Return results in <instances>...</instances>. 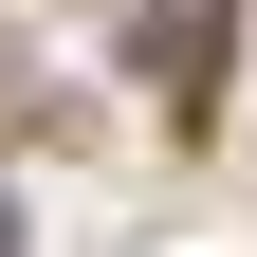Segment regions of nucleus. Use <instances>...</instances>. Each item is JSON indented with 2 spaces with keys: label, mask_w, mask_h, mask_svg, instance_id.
Wrapping results in <instances>:
<instances>
[{
  "label": "nucleus",
  "mask_w": 257,
  "mask_h": 257,
  "mask_svg": "<svg viewBox=\"0 0 257 257\" xmlns=\"http://www.w3.org/2000/svg\"><path fill=\"white\" fill-rule=\"evenodd\" d=\"M220 19H239V0H147V74H166L184 110L220 92Z\"/></svg>",
  "instance_id": "1"
},
{
  "label": "nucleus",
  "mask_w": 257,
  "mask_h": 257,
  "mask_svg": "<svg viewBox=\"0 0 257 257\" xmlns=\"http://www.w3.org/2000/svg\"><path fill=\"white\" fill-rule=\"evenodd\" d=\"M0 257H19V220H0Z\"/></svg>",
  "instance_id": "2"
}]
</instances>
